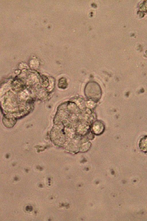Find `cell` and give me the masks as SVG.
<instances>
[{
    "mask_svg": "<svg viewBox=\"0 0 147 221\" xmlns=\"http://www.w3.org/2000/svg\"><path fill=\"white\" fill-rule=\"evenodd\" d=\"M85 93L88 98L98 100L100 98L102 92L100 86L97 83L90 82L86 85Z\"/></svg>",
    "mask_w": 147,
    "mask_h": 221,
    "instance_id": "1",
    "label": "cell"
},
{
    "mask_svg": "<svg viewBox=\"0 0 147 221\" xmlns=\"http://www.w3.org/2000/svg\"><path fill=\"white\" fill-rule=\"evenodd\" d=\"M139 146L141 150L147 152V136L141 139L139 143Z\"/></svg>",
    "mask_w": 147,
    "mask_h": 221,
    "instance_id": "2",
    "label": "cell"
}]
</instances>
